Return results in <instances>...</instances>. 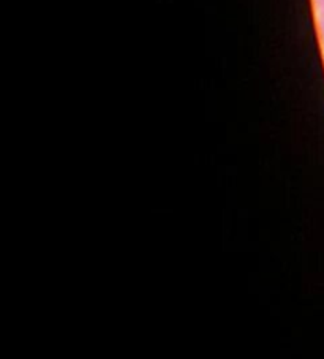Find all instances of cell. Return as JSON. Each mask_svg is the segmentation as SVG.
<instances>
[{
  "label": "cell",
  "instance_id": "6da1fadb",
  "mask_svg": "<svg viewBox=\"0 0 324 359\" xmlns=\"http://www.w3.org/2000/svg\"><path fill=\"white\" fill-rule=\"evenodd\" d=\"M318 30L324 32V10L320 11V16H318Z\"/></svg>",
  "mask_w": 324,
  "mask_h": 359
},
{
  "label": "cell",
  "instance_id": "7a4b0ae2",
  "mask_svg": "<svg viewBox=\"0 0 324 359\" xmlns=\"http://www.w3.org/2000/svg\"><path fill=\"white\" fill-rule=\"evenodd\" d=\"M313 4H315V7L320 10V11L324 10V0H313Z\"/></svg>",
  "mask_w": 324,
  "mask_h": 359
},
{
  "label": "cell",
  "instance_id": "3957f363",
  "mask_svg": "<svg viewBox=\"0 0 324 359\" xmlns=\"http://www.w3.org/2000/svg\"><path fill=\"white\" fill-rule=\"evenodd\" d=\"M321 36V46H323V54H324V32H320Z\"/></svg>",
  "mask_w": 324,
  "mask_h": 359
}]
</instances>
